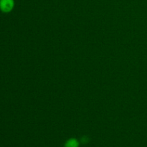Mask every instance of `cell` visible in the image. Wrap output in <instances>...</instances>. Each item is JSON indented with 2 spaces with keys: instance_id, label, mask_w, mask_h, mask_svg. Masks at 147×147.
I'll return each mask as SVG.
<instances>
[{
  "instance_id": "6da1fadb",
  "label": "cell",
  "mask_w": 147,
  "mask_h": 147,
  "mask_svg": "<svg viewBox=\"0 0 147 147\" xmlns=\"http://www.w3.org/2000/svg\"><path fill=\"white\" fill-rule=\"evenodd\" d=\"M14 0H0V9L4 12H9L14 7Z\"/></svg>"
},
{
  "instance_id": "7a4b0ae2",
  "label": "cell",
  "mask_w": 147,
  "mask_h": 147,
  "mask_svg": "<svg viewBox=\"0 0 147 147\" xmlns=\"http://www.w3.org/2000/svg\"><path fill=\"white\" fill-rule=\"evenodd\" d=\"M78 142L76 139H71L67 141L65 144V147H78Z\"/></svg>"
}]
</instances>
